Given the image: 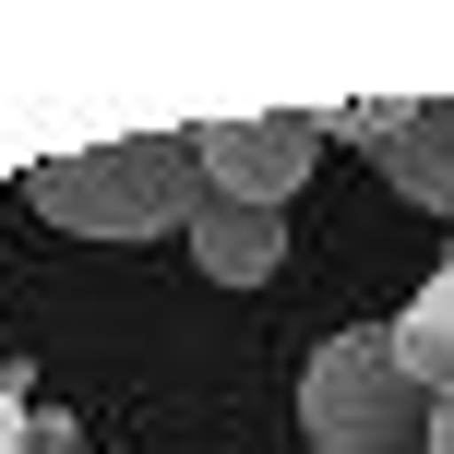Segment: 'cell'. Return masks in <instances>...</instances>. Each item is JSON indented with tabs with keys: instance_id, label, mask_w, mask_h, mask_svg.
<instances>
[{
	"instance_id": "cell-5",
	"label": "cell",
	"mask_w": 454,
	"mask_h": 454,
	"mask_svg": "<svg viewBox=\"0 0 454 454\" xmlns=\"http://www.w3.org/2000/svg\"><path fill=\"white\" fill-rule=\"evenodd\" d=\"M192 263H204L215 287H263V275L287 263V215H263V204H227V192H215V204L192 215Z\"/></svg>"
},
{
	"instance_id": "cell-7",
	"label": "cell",
	"mask_w": 454,
	"mask_h": 454,
	"mask_svg": "<svg viewBox=\"0 0 454 454\" xmlns=\"http://www.w3.org/2000/svg\"><path fill=\"white\" fill-rule=\"evenodd\" d=\"M24 442H36V454H84V431H72V407H36V419H24Z\"/></svg>"
},
{
	"instance_id": "cell-8",
	"label": "cell",
	"mask_w": 454,
	"mask_h": 454,
	"mask_svg": "<svg viewBox=\"0 0 454 454\" xmlns=\"http://www.w3.org/2000/svg\"><path fill=\"white\" fill-rule=\"evenodd\" d=\"M24 419H36V407H24V395H0V454H36V442H24Z\"/></svg>"
},
{
	"instance_id": "cell-6",
	"label": "cell",
	"mask_w": 454,
	"mask_h": 454,
	"mask_svg": "<svg viewBox=\"0 0 454 454\" xmlns=\"http://www.w3.org/2000/svg\"><path fill=\"white\" fill-rule=\"evenodd\" d=\"M395 359H407V383L419 395H442L454 407V251H442V275L395 311Z\"/></svg>"
},
{
	"instance_id": "cell-10",
	"label": "cell",
	"mask_w": 454,
	"mask_h": 454,
	"mask_svg": "<svg viewBox=\"0 0 454 454\" xmlns=\"http://www.w3.org/2000/svg\"><path fill=\"white\" fill-rule=\"evenodd\" d=\"M84 454H96V442H84Z\"/></svg>"
},
{
	"instance_id": "cell-9",
	"label": "cell",
	"mask_w": 454,
	"mask_h": 454,
	"mask_svg": "<svg viewBox=\"0 0 454 454\" xmlns=\"http://www.w3.org/2000/svg\"><path fill=\"white\" fill-rule=\"evenodd\" d=\"M419 454H454V407H442V395H431V442H419Z\"/></svg>"
},
{
	"instance_id": "cell-1",
	"label": "cell",
	"mask_w": 454,
	"mask_h": 454,
	"mask_svg": "<svg viewBox=\"0 0 454 454\" xmlns=\"http://www.w3.org/2000/svg\"><path fill=\"white\" fill-rule=\"evenodd\" d=\"M24 204L48 227H72V239H168V227L192 239L215 180L192 156V132H120V144H84V156H36Z\"/></svg>"
},
{
	"instance_id": "cell-4",
	"label": "cell",
	"mask_w": 454,
	"mask_h": 454,
	"mask_svg": "<svg viewBox=\"0 0 454 454\" xmlns=\"http://www.w3.org/2000/svg\"><path fill=\"white\" fill-rule=\"evenodd\" d=\"M192 156H204V180L227 192V204H263V215H275L299 180H311L323 132H311V108H263V120H204Z\"/></svg>"
},
{
	"instance_id": "cell-2",
	"label": "cell",
	"mask_w": 454,
	"mask_h": 454,
	"mask_svg": "<svg viewBox=\"0 0 454 454\" xmlns=\"http://www.w3.org/2000/svg\"><path fill=\"white\" fill-rule=\"evenodd\" d=\"M299 431H311V454H419L431 442V395L395 359V323H347L299 359Z\"/></svg>"
},
{
	"instance_id": "cell-3",
	"label": "cell",
	"mask_w": 454,
	"mask_h": 454,
	"mask_svg": "<svg viewBox=\"0 0 454 454\" xmlns=\"http://www.w3.org/2000/svg\"><path fill=\"white\" fill-rule=\"evenodd\" d=\"M323 144H359L419 215H454V96H359V108H311Z\"/></svg>"
}]
</instances>
